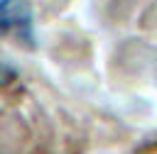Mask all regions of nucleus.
Segmentation results:
<instances>
[{"instance_id": "f257e3e1", "label": "nucleus", "mask_w": 157, "mask_h": 154, "mask_svg": "<svg viewBox=\"0 0 157 154\" xmlns=\"http://www.w3.org/2000/svg\"><path fill=\"white\" fill-rule=\"evenodd\" d=\"M0 39H10L25 49H37L34 12L29 0H0Z\"/></svg>"}, {"instance_id": "f03ea898", "label": "nucleus", "mask_w": 157, "mask_h": 154, "mask_svg": "<svg viewBox=\"0 0 157 154\" xmlns=\"http://www.w3.org/2000/svg\"><path fill=\"white\" fill-rule=\"evenodd\" d=\"M2 83H5V78H2V68H0V86H2Z\"/></svg>"}]
</instances>
